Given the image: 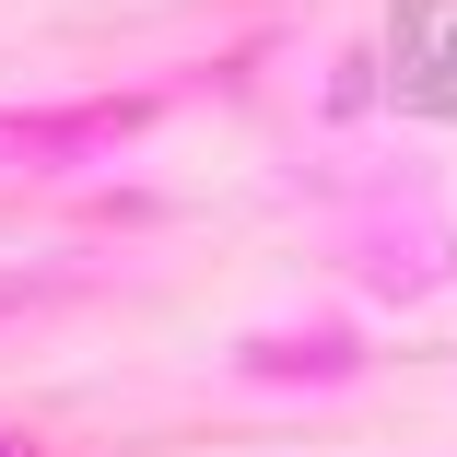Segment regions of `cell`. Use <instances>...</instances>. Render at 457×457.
I'll use <instances>...</instances> for the list:
<instances>
[{
  "label": "cell",
  "mask_w": 457,
  "mask_h": 457,
  "mask_svg": "<svg viewBox=\"0 0 457 457\" xmlns=\"http://www.w3.org/2000/svg\"><path fill=\"white\" fill-rule=\"evenodd\" d=\"M129 129H153V95H95V106H0V164H95Z\"/></svg>",
  "instance_id": "cell-1"
},
{
  "label": "cell",
  "mask_w": 457,
  "mask_h": 457,
  "mask_svg": "<svg viewBox=\"0 0 457 457\" xmlns=\"http://www.w3.org/2000/svg\"><path fill=\"white\" fill-rule=\"evenodd\" d=\"M363 363H376V340H363V328H340V317L235 340V376H246V387H352Z\"/></svg>",
  "instance_id": "cell-2"
},
{
  "label": "cell",
  "mask_w": 457,
  "mask_h": 457,
  "mask_svg": "<svg viewBox=\"0 0 457 457\" xmlns=\"http://www.w3.org/2000/svg\"><path fill=\"white\" fill-rule=\"evenodd\" d=\"M0 457H36V445H24V434H0Z\"/></svg>",
  "instance_id": "cell-3"
}]
</instances>
